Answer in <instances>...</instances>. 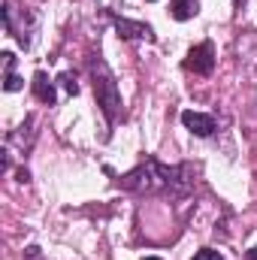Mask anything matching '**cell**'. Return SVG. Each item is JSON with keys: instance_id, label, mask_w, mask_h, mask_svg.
Segmentation results:
<instances>
[{"instance_id": "1", "label": "cell", "mask_w": 257, "mask_h": 260, "mask_svg": "<svg viewBox=\"0 0 257 260\" xmlns=\"http://www.w3.org/2000/svg\"><path fill=\"white\" fill-rule=\"evenodd\" d=\"M118 185L130 194H164V197H185L194 188L191 167H167L157 157H145L136 170L118 179Z\"/></svg>"}, {"instance_id": "2", "label": "cell", "mask_w": 257, "mask_h": 260, "mask_svg": "<svg viewBox=\"0 0 257 260\" xmlns=\"http://www.w3.org/2000/svg\"><path fill=\"white\" fill-rule=\"evenodd\" d=\"M91 76H94V94H97V106H100V112L106 115V121L109 124H115L118 118H121V91H118V85H115V76H112V70L106 67V61H100V58H94L91 61Z\"/></svg>"}, {"instance_id": "3", "label": "cell", "mask_w": 257, "mask_h": 260, "mask_svg": "<svg viewBox=\"0 0 257 260\" xmlns=\"http://www.w3.org/2000/svg\"><path fill=\"white\" fill-rule=\"evenodd\" d=\"M185 70H194L197 76H209L215 70V46L206 40L200 46H194L188 52V61H185Z\"/></svg>"}, {"instance_id": "4", "label": "cell", "mask_w": 257, "mask_h": 260, "mask_svg": "<svg viewBox=\"0 0 257 260\" xmlns=\"http://www.w3.org/2000/svg\"><path fill=\"white\" fill-rule=\"evenodd\" d=\"M115 30L121 40H148L154 43V30L142 21H130V18H115Z\"/></svg>"}, {"instance_id": "5", "label": "cell", "mask_w": 257, "mask_h": 260, "mask_svg": "<svg viewBox=\"0 0 257 260\" xmlns=\"http://www.w3.org/2000/svg\"><path fill=\"white\" fill-rule=\"evenodd\" d=\"M182 124L197 133V136H212L215 133V118L206 115V112H194V109H185L182 112Z\"/></svg>"}, {"instance_id": "6", "label": "cell", "mask_w": 257, "mask_h": 260, "mask_svg": "<svg viewBox=\"0 0 257 260\" xmlns=\"http://www.w3.org/2000/svg\"><path fill=\"white\" fill-rule=\"evenodd\" d=\"M30 88H34V97L40 100V103H46V106H55L58 103V94H55V82L43 73V70H37L34 73V82H30Z\"/></svg>"}, {"instance_id": "7", "label": "cell", "mask_w": 257, "mask_h": 260, "mask_svg": "<svg viewBox=\"0 0 257 260\" xmlns=\"http://www.w3.org/2000/svg\"><path fill=\"white\" fill-rule=\"evenodd\" d=\"M24 82L15 76V55L12 52H3V91H21Z\"/></svg>"}, {"instance_id": "8", "label": "cell", "mask_w": 257, "mask_h": 260, "mask_svg": "<svg viewBox=\"0 0 257 260\" xmlns=\"http://www.w3.org/2000/svg\"><path fill=\"white\" fill-rule=\"evenodd\" d=\"M197 12H200V0H173L170 3V15L176 21H191Z\"/></svg>"}, {"instance_id": "9", "label": "cell", "mask_w": 257, "mask_h": 260, "mask_svg": "<svg viewBox=\"0 0 257 260\" xmlns=\"http://www.w3.org/2000/svg\"><path fill=\"white\" fill-rule=\"evenodd\" d=\"M191 260H224V257H221V251H215V248H200Z\"/></svg>"}, {"instance_id": "10", "label": "cell", "mask_w": 257, "mask_h": 260, "mask_svg": "<svg viewBox=\"0 0 257 260\" xmlns=\"http://www.w3.org/2000/svg\"><path fill=\"white\" fill-rule=\"evenodd\" d=\"M61 82H64V88H67V91H70V94H73V97L79 94V85H76V79H73L70 73H64V76H61Z\"/></svg>"}, {"instance_id": "11", "label": "cell", "mask_w": 257, "mask_h": 260, "mask_svg": "<svg viewBox=\"0 0 257 260\" xmlns=\"http://www.w3.org/2000/svg\"><path fill=\"white\" fill-rule=\"evenodd\" d=\"M24 260H43V251H40L37 245H30V248L24 251Z\"/></svg>"}, {"instance_id": "12", "label": "cell", "mask_w": 257, "mask_h": 260, "mask_svg": "<svg viewBox=\"0 0 257 260\" xmlns=\"http://www.w3.org/2000/svg\"><path fill=\"white\" fill-rule=\"evenodd\" d=\"M245 260H257V245L251 248V251H245Z\"/></svg>"}, {"instance_id": "13", "label": "cell", "mask_w": 257, "mask_h": 260, "mask_svg": "<svg viewBox=\"0 0 257 260\" xmlns=\"http://www.w3.org/2000/svg\"><path fill=\"white\" fill-rule=\"evenodd\" d=\"M142 260H160V257H142Z\"/></svg>"}, {"instance_id": "14", "label": "cell", "mask_w": 257, "mask_h": 260, "mask_svg": "<svg viewBox=\"0 0 257 260\" xmlns=\"http://www.w3.org/2000/svg\"><path fill=\"white\" fill-rule=\"evenodd\" d=\"M236 6H239V0H236Z\"/></svg>"}, {"instance_id": "15", "label": "cell", "mask_w": 257, "mask_h": 260, "mask_svg": "<svg viewBox=\"0 0 257 260\" xmlns=\"http://www.w3.org/2000/svg\"><path fill=\"white\" fill-rule=\"evenodd\" d=\"M151 3H154V0H151Z\"/></svg>"}]
</instances>
